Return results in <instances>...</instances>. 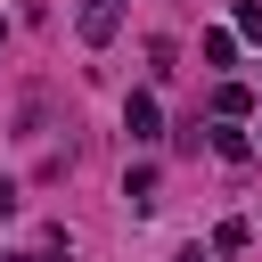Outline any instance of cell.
I'll return each mask as SVG.
<instances>
[{"mask_svg": "<svg viewBox=\"0 0 262 262\" xmlns=\"http://www.w3.org/2000/svg\"><path fill=\"white\" fill-rule=\"evenodd\" d=\"M74 25H82V41L98 49V41H115V25H123V0H82V16H74Z\"/></svg>", "mask_w": 262, "mask_h": 262, "instance_id": "cell-1", "label": "cell"}, {"mask_svg": "<svg viewBox=\"0 0 262 262\" xmlns=\"http://www.w3.org/2000/svg\"><path fill=\"white\" fill-rule=\"evenodd\" d=\"M213 156H221V164H246V156H254V139H246V131H229V123H221V131H213Z\"/></svg>", "mask_w": 262, "mask_h": 262, "instance_id": "cell-3", "label": "cell"}, {"mask_svg": "<svg viewBox=\"0 0 262 262\" xmlns=\"http://www.w3.org/2000/svg\"><path fill=\"white\" fill-rule=\"evenodd\" d=\"M237 33H254V41H262V0H237Z\"/></svg>", "mask_w": 262, "mask_h": 262, "instance_id": "cell-6", "label": "cell"}, {"mask_svg": "<svg viewBox=\"0 0 262 262\" xmlns=\"http://www.w3.org/2000/svg\"><path fill=\"white\" fill-rule=\"evenodd\" d=\"M0 41H8V25H0Z\"/></svg>", "mask_w": 262, "mask_h": 262, "instance_id": "cell-8", "label": "cell"}, {"mask_svg": "<svg viewBox=\"0 0 262 262\" xmlns=\"http://www.w3.org/2000/svg\"><path fill=\"white\" fill-rule=\"evenodd\" d=\"M123 196H131V205L147 213V205H156V172H131V180H123Z\"/></svg>", "mask_w": 262, "mask_h": 262, "instance_id": "cell-5", "label": "cell"}, {"mask_svg": "<svg viewBox=\"0 0 262 262\" xmlns=\"http://www.w3.org/2000/svg\"><path fill=\"white\" fill-rule=\"evenodd\" d=\"M213 106H221V115H229V123H237V115H246V106H254V98H246V82H221V90H213Z\"/></svg>", "mask_w": 262, "mask_h": 262, "instance_id": "cell-4", "label": "cell"}, {"mask_svg": "<svg viewBox=\"0 0 262 262\" xmlns=\"http://www.w3.org/2000/svg\"><path fill=\"white\" fill-rule=\"evenodd\" d=\"M123 131H131V139H156V98H147V90L123 106Z\"/></svg>", "mask_w": 262, "mask_h": 262, "instance_id": "cell-2", "label": "cell"}, {"mask_svg": "<svg viewBox=\"0 0 262 262\" xmlns=\"http://www.w3.org/2000/svg\"><path fill=\"white\" fill-rule=\"evenodd\" d=\"M8 213H16V188H8V180H0V221H8Z\"/></svg>", "mask_w": 262, "mask_h": 262, "instance_id": "cell-7", "label": "cell"}]
</instances>
